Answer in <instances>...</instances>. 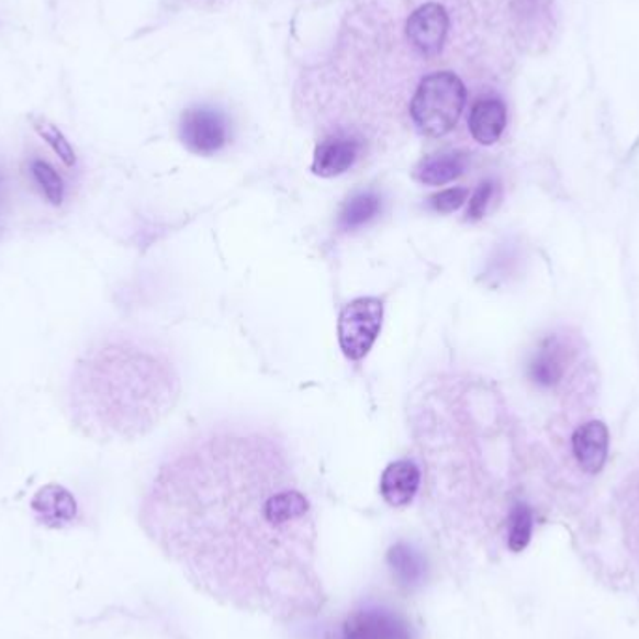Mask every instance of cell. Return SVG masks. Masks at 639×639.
Wrapping results in <instances>:
<instances>
[{
    "label": "cell",
    "mask_w": 639,
    "mask_h": 639,
    "mask_svg": "<svg viewBox=\"0 0 639 639\" xmlns=\"http://www.w3.org/2000/svg\"><path fill=\"white\" fill-rule=\"evenodd\" d=\"M608 428L601 421H591L580 426L572 436V451L578 464L587 473H598L608 458Z\"/></svg>",
    "instance_id": "30bf717a"
},
{
    "label": "cell",
    "mask_w": 639,
    "mask_h": 639,
    "mask_svg": "<svg viewBox=\"0 0 639 639\" xmlns=\"http://www.w3.org/2000/svg\"><path fill=\"white\" fill-rule=\"evenodd\" d=\"M148 520L213 595L271 614L316 606L313 507L273 434L221 426L182 444L157 473Z\"/></svg>",
    "instance_id": "6da1fadb"
},
{
    "label": "cell",
    "mask_w": 639,
    "mask_h": 639,
    "mask_svg": "<svg viewBox=\"0 0 639 639\" xmlns=\"http://www.w3.org/2000/svg\"><path fill=\"white\" fill-rule=\"evenodd\" d=\"M492 194H494V183L492 182H483L477 188L475 193L471 197L470 208H468L470 220H481L483 217L490 201H492Z\"/></svg>",
    "instance_id": "44dd1931"
},
{
    "label": "cell",
    "mask_w": 639,
    "mask_h": 639,
    "mask_svg": "<svg viewBox=\"0 0 639 639\" xmlns=\"http://www.w3.org/2000/svg\"><path fill=\"white\" fill-rule=\"evenodd\" d=\"M468 194H470V191L466 188L446 189V191H439L438 194L430 197L428 204H430L434 212L452 213L457 212L458 208L468 201Z\"/></svg>",
    "instance_id": "ffe728a7"
},
{
    "label": "cell",
    "mask_w": 639,
    "mask_h": 639,
    "mask_svg": "<svg viewBox=\"0 0 639 639\" xmlns=\"http://www.w3.org/2000/svg\"><path fill=\"white\" fill-rule=\"evenodd\" d=\"M466 100L468 92L460 77L452 71H436L419 82L410 114L425 137H446L464 113Z\"/></svg>",
    "instance_id": "3957f363"
},
{
    "label": "cell",
    "mask_w": 639,
    "mask_h": 639,
    "mask_svg": "<svg viewBox=\"0 0 639 639\" xmlns=\"http://www.w3.org/2000/svg\"><path fill=\"white\" fill-rule=\"evenodd\" d=\"M32 508L38 513L44 524L51 527L64 526L76 518L77 505L74 495L57 484L40 490Z\"/></svg>",
    "instance_id": "7c38bea8"
},
{
    "label": "cell",
    "mask_w": 639,
    "mask_h": 639,
    "mask_svg": "<svg viewBox=\"0 0 639 639\" xmlns=\"http://www.w3.org/2000/svg\"><path fill=\"white\" fill-rule=\"evenodd\" d=\"M389 564L395 572V576L401 580L404 585H415L421 582V578L425 574V563L419 553L415 552L412 546L396 545L391 548L388 556Z\"/></svg>",
    "instance_id": "2e32d148"
},
{
    "label": "cell",
    "mask_w": 639,
    "mask_h": 639,
    "mask_svg": "<svg viewBox=\"0 0 639 639\" xmlns=\"http://www.w3.org/2000/svg\"><path fill=\"white\" fill-rule=\"evenodd\" d=\"M466 167H468L466 154L444 152V154H434L423 159L415 169V178L426 186H446L464 175Z\"/></svg>",
    "instance_id": "4fadbf2b"
},
{
    "label": "cell",
    "mask_w": 639,
    "mask_h": 639,
    "mask_svg": "<svg viewBox=\"0 0 639 639\" xmlns=\"http://www.w3.org/2000/svg\"><path fill=\"white\" fill-rule=\"evenodd\" d=\"M337 639H412L401 615L383 608H365L345 620Z\"/></svg>",
    "instance_id": "8992f818"
},
{
    "label": "cell",
    "mask_w": 639,
    "mask_h": 639,
    "mask_svg": "<svg viewBox=\"0 0 639 639\" xmlns=\"http://www.w3.org/2000/svg\"><path fill=\"white\" fill-rule=\"evenodd\" d=\"M419 466L412 460H396L389 464L380 479V494L391 507H407L421 489Z\"/></svg>",
    "instance_id": "9c48e42d"
},
{
    "label": "cell",
    "mask_w": 639,
    "mask_h": 639,
    "mask_svg": "<svg viewBox=\"0 0 639 639\" xmlns=\"http://www.w3.org/2000/svg\"><path fill=\"white\" fill-rule=\"evenodd\" d=\"M382 322L383 303L378 298H359L340 311L337 333L346 359L361 361L369 354L382 332Z\"/></svg>",
    "instance_id": "277c9868"
},
{
    "label": "cell",
    "mask_w": 639,
    "mask_h": 639,
    "mask_svg": "<svg viewBox=\"0 0 639 639\" xmlns=\"http://www.w3.org/2000/svg\"><path fill=\"white\" fill-rule=\"evenodd\" d=\"M563 358H561L559 346L553 340L546 343L529 365V374L532 380L546 388L556 385L563 378Z\"/></svg>",
    "instance_id": "9a60e30c"
},
{
    "label": "cell",
    "mask_w": 639,
    "mask_h": 639,
    "mask_svg": "<svg viewBox=\"0 0 639 639\" xmlns=\"http://www.w3.org/2000/svg\"><path fill=\"white\" fill-rule=\"evenodd\" d=\"M32 126L40 137L44 138L45 143L53 148V152L60 157V161L66 167H74L77 164L74 146L69 145L68 138L64 137V133L53 122L47 119H32Z\"/></svg>",
    "instance_id": "d6986e66"
},
{
    "label": "cell",
    "mask_w": 639,
    "mask_h": 639,
    "mask_svg": "<svg viewBox=\"0 0 639 639\" xmlns=\"http://www.w3.org/2000/svg\"><path fill=\"white\" fill-rule=\"evenodd\" d=\"M508 527V548L513 552H522L529 540H531L532 532V513L531 508L527 507L526 503H516L511 508L507 520Z\"/></svg>",
    "instance_id": "ac0fdd59"
},
{
    "label": "cell",
    "mask_w": 639,
    "mask_h": 639,
    "mask_svg": "<svg viewBox=\"0 0 639 639\" xmlns=\"http://www.w3.org/2000/svg\"><path fill=\"white\" fill-rule=\"evenodd\" d=\"M447 32L449 15L446 8L439 7L436 2L417 8L407 20V40L425 57H436L439 51L444 49Z\"/></svg>",
    "instance_id": "52a82bcc"
},
{
    "label": "cell",
    "mask_w": 639,
    "mask_h": 639,
    "mask_svg": "<svg viewBox=\"0 0 639 639\" xmlns=\"http://www.w3.org/2000/svg\"><path fill=\"white\" fill-rule=\"evenodd\" d=\"M365 143L354 135L335 133L322 138L314 150L313 172L322 178H333L354 169L363 156Z\"/></svg>",
    "instance_id": "ba28073f"
},
{
    "label": "cell",
    "mask_w": 639,
    "mask_h": 639,
    "mask_svg": "<svg viewBox=\"0 0 639 639\" xmlns=\"http://www.w3.org/2000/svg\"><path fill=\"white\" fill-rule=\"evenodd\" d=\"M380 208H382V202L377 193L367 191V193L356 194L343 208L339 215V226L343 231H358L377 217Z\"/></svg>",
    "instance_id": "5bb4252c"
},
{
    "label": "cell",
    "mask_w": 639,
    "mask_h": 639,
    "mask_svg": "<svg viewBox=\"0 0 639 639\" xmlns=\"http://www.w3.org/2000/svg\"><path fill=\"white\" fill-rule=\"evenodd\" d=\"M31 175L45 199L53 206H60L66 199V186H64L63 176L58 175L57 169L44 159H32Z\"/></svg>",
    "instance_id": "e0dca14e"
},
{
    "label": "cell",
    "mask_w": 639,
    "mask_h": 639,
    "mask_svg": "<svg viewBox=\"0 0 639 639\" xmlns=\"http://www.w3.org/2000/svg\"><path fill=\"white\" fill-rule=\"evenodd\" d=\"M82 395L98 425L119 436L150 430L175 406L180 378L164 351L135 340H119L98 350L87 365Z\"/></svg>",
    "instance_id": "7a4b0ae2"
},
{
    "label": "cell",
    "mask_w": 639,
    "mask_h": 639,
    "mask_svg": "<svg viewBox=\"0 0 639 639\" xmlns=\"http://www.w3.org/2000/svg\"><path fill=\"white\" fill-rule=\"evenodd\" d=\"M471 137L477 143L490 146L495 145L502 138L507 126V109L505 103L497 98H481L471 107L470 120Z\"/></svg>",
    "instance_id": "8fae6325"
},
{
    "label": "cell",
    "mask_w": 639,
    "mask_h": 639,
    "mask_svg": "<svg viewBox=\"0 0 639 639\" xmlns=\"http://www.w3.org/2000/svg\"><path fill=\"white\" fill-rule=\"evenodd\" d=\"M180 135L189 150L212 156L228 145L231 130L225 114L213 107H191L183 113Z\"/></svg>",
    "instance_id": "5b68a950"
}]
</instances>
